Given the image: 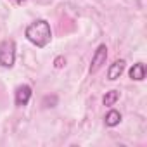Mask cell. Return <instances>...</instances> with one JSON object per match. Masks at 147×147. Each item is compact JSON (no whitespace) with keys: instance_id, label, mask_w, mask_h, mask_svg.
<instances>
[{"instance_id":"obj_1","label":"cell","mask_w":147,"mask_h":147,"mask_svg":"<svg viewBox=\"0 0 147 147\" xmlns=\"http://www.w3.org/2000/svg\"><path fill=\"white\" fill-rule=\"evenodd\" d=\"M24 36L30 43H33L38 49H45L50 40H52V30H50V23L47 19H35L33 23H30L24 30Z\"/></svg>"},{"instance_id":"obj_2","label":"cell","mask_w":147,"mask_h":147,"mask_svg":"<svg viewBox=\"0 0 147 147\" xmlns=\"http://www.w3.org/2000/svg\"><path fill=\"white\" fill-rule=\"evenodd\" d=\"M16 62V42L12 38H5L0 42V66L11 69Z\"/></svg>"},{"instance_id":"obj_3","label":"cell","mask_w":147,"mask_h":147,"mask_svg":"<svg viewBox=\"0 0 147 147\" xmlns=\"http://www.w3.org/2000/svg\"><path fill=\"white\" fill-rule=\"evenodd\" d=\"M106 61H107V45H106V43H100V45L95 49V52H94V55H92V61H90V67H88L90 75L99 73V69L106 64Z\"/></svg>"},{"instance_id":"obj_4","label":"cell","mask_w":147,"mask_h":147,"mask_svg":"<svg viewBox=\"0 0 147 147\" xmlns=\"http://www.w3.org/2000/svg\"><path fill=\"white\" fill-rule=\"evenodd\" d=\"M31 95H33V88H31V85L23 83V85L16 87V90H14V104H16L18 107H24V106H28Z\"/></svg>"},{"instance_id":"obj_5","label":"cell","mask_w":147,"mask_h":147,"mask_svg":"<svg viewBox=\"0 0 147 147\" xmlns=\"http://www.w3.org/2000/svg\"><path fill=\"white\" fill-rule=\"evenodd\" d=\"M125 67H126V61H125V59H116V61L107 67V80H109V82H116V80L123 75Z\"/></svg>"},{"instance_id":"obj_6","label":"cell","mask_w":147,"mask_h":147,"mask_svg":"<svg viewBox=\"0 0 147 147\" xmlns=\"http://www.w3.org/2000/svg\"><path fill=\"white\" fill-rule=\"evenodd\" d=\"M145 73H147L145 64H144V62H135V64L130 67V71H128V76H130V80H133V82H144V80H145Z\"/></svg>"},{"instance_id":"obj_7","label":"cell","mask_w":147,"mask_h":147,"mask_svg":"<svg viewBox=\"0 0 147 147\" xmlns=\"http://www.w3.org/2000/svg\"><path fill=\"white\" fill-rule=\"evenodd\" d=\"M121 119H123V116H121V113L118 109H109L106 113V116H104V125L109 126V128H114V126H118L121 123Z\"/></svg>"},{"instance_id":"obj_8","label":"cell","mask_w":147,"mask_h":147,"mask_svg":"<svg viewBox=\"0 0 147 147\" xmlns=\"http://www.w3.org/2000/svg\"><path fill=\"white\" fill-rule=\"evenodd\" d=\"M118 99H119V92H118V90H109V92L104 94L102 104L107 106V107H111V106H114V104L118 102Z\"/></svg>"},{"instance_id":"obj_9","label":"cell","mask_w":147,"mask_h":147,"mask_svg":"<svg viewBox=\"0 0 147 147\" xmlns=\"http://www.w3.org/2000/svg\"><path fill=\"white\" fill-rule=\"evenodd\" d=\"M57 102H59L57 95H45L43 100H42V106H43V107H55Z\"/></svg>"},{"instance_id":"obj_10","label":"cell","mask_w":147,"mask_h":147,"mask_svg":"<svg viewBox=\"0 0 147 147\" xmlns=\"http://www.w3.org/2000/svg\"><path fill=\"white\" fill-rule=\"evenodd\" d=\"M66 66V57L64 55H57L55 59H54V67L55 69H62Z\"/></svg>"},{"instance_id":"obj_11","label":"cell","mask_w":147,"mask_h":147,"mask_svg":"<svg viewBox=\"0 0 147 147\" xmlns=\"http://www.w3.org/2000/svg\"><path fill=\"white\" fill-rule=\"evenodd\" d=\"M14 2H26V0H14Z\"/></svg>"}]
</instances>
